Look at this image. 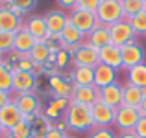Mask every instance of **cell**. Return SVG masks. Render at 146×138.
Wrapping results in <instances>:
<instances>
[{"label": "cell", "mask_w": 146, "mask_h": 138, "mask_svg": "<svg viewBox=\"0 0 146 138\" xmlns=\"http://www.w3.org/2000/svg\"><path fill=\"white\" fill-rule=\"evenodd\" d=\"M63 120L67 124L68 131H74V133H87V131L94 129L91 107L83 105V103H78V101H72V99L63 114Z\"/></svg>", "instance_id": "6da1fadb"}, {"label": "cell", "mask_w": 146, "mask_h": 138, "mask_svg": "<svg viewBox=\"0 0 146 138\" xmlns=\"http://www.w3.org/2000/svg\"><path fill=\"white\" fill-rule=\"evenodd\" d=\"M96 20L102 26H111L115 22L122 20L124 13H122V2L120 0H102L96 9Z\"/></svg>", "instance_id": "7a4b0ae2"}, {"label": "cell", "mask_w": 146, "mask_h": 138, "mask_svg": "<svg viewBox=\"0 0 146 138\" xmlns=\"http://www.w3.org/2000/svg\"><path fill=\"white\" fill-rule=\"evenodd\" d=\"M68 53H70V61H72L74 66H91V68H94L100 63L98 50L94 48V46H91L89 43H82Z\"/></svg>", "instance_id": "3957f363"}, {"label": "cell", "mask_w": 146, "mask_h": 138, "mask_svg": "<svg viewBox=\"0 0 146 138\" xmlns=\"http://www.w3.org/2000/svg\"><path fill=\"white\" fill-rule=\"evenodd\" d=\"M120 57H122V68L128 70L131 66H137V64L144 63L146 59V52L143 48V44L137 39L126 43L124 46H120Z\"/></svg>", "instance_id": "277c9868"}, {"label": "cell", "mask_w": 146, "mask_h": 138, "mask_svg": "<svg viewBox=\"0 0 146 138\" xmlns=\"http://www.w3.org/2000/svg\"><path fill=\"white\" fill-rule=\"evenodd\" d=\"M68 22H70L76 30H80V32H82L85 37L98 26L96 15H94L93 11L78 9V7H74L72 11H68Z\"/></svg>", "instance_id": "5b68a950"}, {"label": "cell", "mask_w": 146, "mask_h": 138, "mask_svg": "<svg viewBox=\"0 0 146 138\" xmlns=\"http://www.w3.org/2000/svg\"><path fill=\"white\" fill-rule=\"evenodd\" d=\"M13 101H15V105L19 107V110L22 112L24 118H30V116H35V114L43 112V103H41V98L35 94V92L15 94Z\"/></svg>", "instance_id": "8992f818"}, {"label": "cell", "mask_w": 146, "mask_h": 138, "mask_svg": "<svg viewBox=\"0 0 146 138\" xmlns=\"http://www.w3.org/2000/svg\"><path fill=\"white\" fill-rule=\"evenodd\" d=\"M141 120V112L135 107H128V105H120L117 109L115 114V127L120 129V133L124 131H133L137 125V122Z\"/></svg>", "instance_id": "52a82bcc"}, {"label": "cell", "mask_w": 146, "mask_h": 138, "mask_svg": "<svg viewBox=\"0 0 146 138\" xmlns=\"http://www.w3.org/2000/svg\"><path fill=\"white\" fill-rule=\"evenodd\" d=\"M91 114H93V124L94 129H104L109 127V125L115 124V114H117V109L106 105L104 101H94L91 105Z\"/></svg>", "instance_id": "ba28073f"}, {"label": "cell", "mask_w": 146, "mask_h": 138, "mask_svg": "<svg viewBox=\"0 0 146 138\" xmlns=\"http://www.w3.org/2000/svg\"><path fill=\"white\" fill-rule=\"evenodd\" d=\"M109 35H111V44L118 46V48L135 39L133 28L129 24V20H126V18H122V20H118V22L109 26Z\"/></svg>", "instance_id": "9c48e42d"}, {"label": "cell", "mask_w": 146, "mask_h": 138, "mask_svg": "<svg viewBox=\"0 0 146 138\" xmlns=\"http://www.w3.org/2000/svg\"><path fill=\"white\" fill-rule=\"evenodd\" d=\"M48 87H50V94L52 98H65V99H72L76 87L70 83L68 78H63L61 74H54L48 79Z\"/></svg>", "instance_id": "30bf717a"}, {"label": "cell", "mask_w": 146, "mask_h": 138, "mask_svg": "<svg viewBox=\"0 0 146 138\" xmlns=\"http://www.w3.org/2000/svg\"><path fill=\"white\" fill-rule=\"evenodd\" d=\"M37 87V78L33 72H24V70H13V94H24V92H35Z\"/></svg>", "instance_id": "8fae6325"}, {"label": "cell", "mask_w": 146, "mask_h": 138, "mask_svg": "<svg viewBox=\"0 0 146 138\" xmlns=\"http://www.w3.org/2000/svg\"><path fill=\"white\" fill-rule=\"evenodd\" d=\"M22 120H24V116H22V112L19 110V107L15 105L13 99L0 109V124H2V127L6 129V131L13 129L15 125L21 124Z\"/></svg>", "instance_id": "7c38bea8"}, {"label": "cell", "mask_w": 146, "mask_h": 138, "mask_svg": "<svg viewBox=\"0 0 146 138\" xmlns=\"http://www.w3.org/2000/svg\"><path fill=\"white\" fill-rule=\"evenodd\" d=\"M22 26H24V30L28 33H32V37L35 41H44L50 35L46 22H44V17H41V15H32V17L24 18Z\"/></svg>", "instance_id": "4fadbf2b"}, {"label": "cell", "mask_w": 146, "mask_h": 138, "mask_svg": "<svg viewBox=\"0 0 146 138\" xmlns=\"http://www.w3.org/2000/svg\"><path fill=\"white\" fill-rule=\"evenodd\" d=\"M118 81V74L115 68L107 66V64H102L98 63L94 66V87L100 90V89H106V87L113 85V83Z\"/></svg>", "instance_id": "5bb4252c"}, {"label": "cell", "mask_w": 146, "mask_h": 138, "mask_svg": "<svg viewBox=\"0 0 146 138\" xmlns=\"http://www.w3.org/2000/svg\"><path fill=\"white\" fill-rule=\"evenodd\" d=\"M122 98H124V94H122V85L118 81L113 83V85H109V87H106V89L98 90V99L104 101L106 105L113 107V109H118V107L122 105Z\"/></svg>", "instance_id": "9a60e30c"}, {"label": "cell", "mask_w": 146, "mask_h": 138, "mask_svg": "<svg viewBox=\"0 0 146 138\" xmlns=\"http://www.w3.org/2000/svg\"><path fill=\"white\" fill-rule=\"evenodd\" d=\"M59 39H61V46H63L67 52H72L76 46L85 43V35H83L80 30H76L70 22H68V24L63 28V32L59 33Z\"/></svg>", "instance_id": "2e32d148"}, {"label": "cell", "mask_w": 146, "mask_h": 138, "mask_svg": "<svg viewBox=\"0 0 146 138\" xmlns=\"http://www.w3.org/2000/svg\"><path fill=\"white\" fill-rule=\"evenodd\" d=\"M98 57L100 63L107 64V66L115 68V70H120L122 68V57H120V48L115 44H107L104 48L98 50Z\"/></svg>", "instance_id": "e0dca14e"}, {"label": "cell", "mask_w": 146, "mask_h": 138, "mask_svg": "<svg viewBox=\"0 0 146 138\" xmlns=\"http://www.w3.org/2000/svg\"><path fill=\"white\" fill-rule=\"evenodd\" d=\"M22 22L9 7L0 6V32H7V33H17L22 28Z\"/></svg>", "instance_id": "ac0fdd59"}, {"label": "cell", "mask_w": 146, "mask_h": 138, "mask_svg": "<svg viewBox=\"0 0 146 138\" xmlns=\"http://www.w3.org/2000/svg\"><path fill=\"white\" fill-rule=\"evenodd\" d=\"M44 22H46V28L52 35H59L63 32V28L68 24V13L61 9H56V11H48L44 15Z\"/></svg>", "instance_id": "d6986e66"}, {"label": "cell", "mask_w": 146, "mask_h": 138, "mask_svg": "<svg viewBox=\"0 0 146 138\" xmlns=\"http://www.w3.org/2000/svg\"><path fill=\"white\" fill-rule=\"evenodd\" d=\"M68 79L74 87L94 85V68L91 66H74L68 74Z\"/></svg>", "instance_id": "ffe728a7"}, {"label": "cell", "mask_w": 146, "mask_h": 138, "mask_svg": "<svg viewBox=\"0 0 146 138\" xmlns=\"http://www.w3.org/2000/svg\"><path fill=\"white\" fill-rule=\"evenodd\" d=\"M85 43H89L91 46H94L96 50L104 48V46L111 44V35H109V26H102L98 24L89 35L85 37Z\"/></svg>", "instance_id": "44dd1931"}, {"label": "cell", "mask_w": 146, "mask_h": 138, "mask_svg": "<svg viewBox=\"0 0 146 138\" xmlns=\"http://www.w3.org/2000/svg\"><path fill=\"white\" fill-rule=\"evenodd\" d=\"M122 94H124V98H122V105L135 107V109H139L141 101L144 99L143 89H139V87H135V85H129V83H124V85H122Z\"/></svg>", "instance_id": "7402d4cb"}, {"label": "cell", "mask_w": 146, "mask_h": 138, "mask_svg": "<svg viewBox=\"0 0 146 138\" xmlns=\"http://www.w3.org/2000/svg\"><path fill=\"white\" fill-rule=\"evenodd\" d=\"M72 101L83 103V105H93L94 101H98V89L94 85H87V87H76L74 94H72Z\"/></svg>", "instance_id": "603a6c76"}, {"label": "cell", "mask_w": 146, "mask_h": 138, "mask_svg": "<svg viewBox=\"0 0 146 138\" xmlns=\"http://www.w3.org/2000/svg\"><path fill=\"white\" fill-rule=\"evenodd\" d=\"M35 43H37V41L32 37V33H28L24 30V26H22V28L15 33L13 52H17V53H30V52H32V48L35 46Z\"/></svg>", "instance_id": "cb8c5ba5"}, {"label": "cell", "mask_w": 146, "mask_h": 138, "mask_svg": "<svg viewBox=\"0 0 146 138\" xmlns=\"http://www.w3.org/2000/svg\"><path fill=\"white\" fill-rule=\"evenodd\" d=\"M126 83L135 85L139 89H146V63L128 68L126 70Z\"/></svg>", "instance_id": "d4e9b609"}, {"label": "cell", "mask_w": 146, "mask_h": 138, "mask_svg": "<svg viewBox=\"0 0 146 138\" xmlns=\"http://www.w3.org/2000/svg\"><path fill=\"white\" fill-rule=\"evenodd\" d=\"M50 57V48L44 41H37L35 46L30 52V59L33 61V64H44Z\"/></svg>", "instance_id": "484cf974"}, {"label": "cell", "mask_w": 146, "mask_h": 138, "mask_svg": "<svg viewBox=\"0 0 146 138\" xmlns=\"http://www.w3.org/2000/svg\"><path fill=\"white\" fill-rule=\"evenodd\" d=\"M30 125H32V135L44 136V135H46V131L52 127L54 124H52V120H48L43 112H39V114H35V116L30 120Z\"/></svg>", "instance_id": "4316f807"}, {"label": "cell", "mask_w": 146, "mask_h": 138, "mask_svg": "<svg viewBox=\"0 0 146 138\" xmlns=\"http://www.w3.org/2000/svg\"><path fill=\"white\" fill-rule=\"evenodd\" d=\"M146 11V2L144 0H124L122 2V13H124V18L129 20L135 15Z\"/></svg>", "instance_id": "83f0119b"}, {"label": "cell", "mask_w": 146, "mask_h": 138, "mask_svg": "<svg viewBox=\"0 0 146 138\" xmlns=\"http://www.w3.org/2000/svg\"><path fill=\"white\" fill-rule=\"evenodd\" d=\"M15 46V33L0 32V55H9Z\"/></svg>", "instance_id": "f1b7e54d"}, {"label": "cell", "mask_w": 146, "mask_h": 138, "mask_svg": "<svg viewBox=\"0 0 146 138\" xmlns=\"http://www.w3.org/2000/svg\"><path fill=\"white\" fill-rule=\"evenodd\" d=\"M11 89H13V70L6 68L0 63V90L11 92Z\"/></svg>", "instance_id": "f546056e"}, {"label": "cell", "mask_w": 146, "mask_h": 138, "mask_svg": "<svg viewBox=\"0 0 146 138\" xmlns=\"http://www.w3.org/2000/svg\"><path fill=\"white\" fill-rule=\"evenodd\" d=\"M129 24H131V28H133L135 37L137 35H146V11L135 15L133 18H129Z\"/></svg>", "instance_id": "4dcf8cb0"}, {"label": "cell", "mask_w": 146, "mask_h": 138, "mask_svg": "<svg viewBox=\"0 0 146 138\" xmlns=\"http://www.w3.org/2000/svg\"><path fill=\"white\" fill-rule=\"evenodd\" d=\"M7 133H9L11 136H15V138H30V136H32V125H30V122L22 120L21 124H17L13 129H9Z\"/></svg>", "instance_id": "1f68e13d"}, {"label": "cell", "mask_w": 146, "mask_h": 138, "mask_svg": "<svg viewBox=\"0 0 146 138\" xmlns=\"http://www.w3.org/2000/svg\"><path fill=\"white\" fill-rule=\"evenodd\" d=\"M68 63H72V61H70V53H68L65 48H61L59 52L56 53V61H54V64H56V68H61V70H63V68L68 66Z\"/></svg>", "instance_id": "d6a6232c"}, {"label": "cell", "mask_w": 146, "mask_h": 138, "mask_svg": "<svg viewBox=\"0 0 146 138\" xmlns=\"http://www.w3.org/2000/svg\"><path fill=\"white\" fill-rule=\"evenodd\" d=\"M100 2H102V0H78V2H76V7H78V9H85V11L96 13Z\"/></svg>", "instance_id": "836d02e7"}, {"label": "cell", "mask_w": 146, "mask_h": 138, "mask_svg": "<svg viewBox=\"0 0 146 138\" xmlns=\"http://www.w3.org/2000/svg\"><path fill=\"white\" fill-rule=\"evenodd\" d=\"M68 103H70V99H65V98H52V99H50V103H48V105L52 107V109H56L57 112L65 114V110H67Z\"/></svg>", "instance_id": "e575fe53"}, {"label": "cell", "mask_w": 146, "mask_h": 138, "mask_svg": "<svg viewBox=\"0 0 146 138\" xmlns=\"http://www.w3.org/2000/svg\"><path fill=\"white\" fill-rule=\"evenodd\" d=\"M89 138H117V135L109 127H104V129H93Z\"/></svg>", "instance_id": "d590c367"}, {"label": "cell", "mask_w": 146, "mask_h": 138, "mask_svg": "<svg viewBox=\"0 0 146 138\" xmlns=\"http://www.w3.org/2000/svg\"><path fill=\"white\" fill-rule=\"evenodd\" d=\"M11 4L13 6H17V7H21L22 11H32V9H35V6H37V0H11Z\"/></svg>", "instance_id": "8d00e7d4"}, {"label": "cell", "mask_w": 146, "mask_h": 138, "mask_svg": "<svg viewBox=\"0 0 146 138\" xmlns=\"http://www.w3.org/2000/svg\"><path fill=\"white\" fill-rule=\"evenodd\" d=\"M133 133H135L139 138H146V116H141V120L137 122Z\"/></svg>", "instance_id": "74e56055"}, {"label": "cell", "mask_w": 146, "mask_h": 138, "mask_svg": "<svg viewBox=\"0 0 146 138\" xmlns=\"http://www.w3.org/2000/svg\"><path fill=\"white\" fill-rule=\"evenodd\" d=\"M65 136H67V133L59 131L56 125H52V127L46 131V135H44V138H65Z\"/></svg>", "instance_id": "f35d334b"}, {"label": "cell", "mask_w": 146, "mask_h": 138, "mask_svg": "<svg viewBox=\"0 0 146 138\" xmlns=\"http://www.w3.org/2000/svg\"><path fill=\"white\" fill-rule=\"evenodd\" d=\"M57 4L61 6V9H68V11H72L76 7V2L78 0H56Z\"/></svg>", "instance_id": "ab89813d"}, {"label": "cell", "mask_w": 146, "mask_h": 138, "mask_svg": "<svg viewBox=\"0 0 146 138\" xmlns=\"http://www.w3.org/2000/svg\"><path fill=\"white\" fill-rule=\"evenodd\" d=\"M11 92H4V90H0V109H2L6 103H9L11 101Z\"/></svg>", "instance_id": "60d3db41"}, {"label": "cell", "mask_w": 146, "mask_h": 138, "mask_svg": "<svg viewBox=\"0 0 146 138\" xmlns=\"http://www.w3.org/2000/svg\"><path fill=\"white\" fill-rule=\"evenodd\" d=\"M9 9H11V11H13V13H15V15H17V17H19V18H21V20H24V17H26V11H22V9H21V7H17V6H13V4H11V6H9Z\"/></svg>", "instance_id": "b9f144b4"}, {"label": "cell", "mask_w": 146, "mask_h": 138, "mask_svg": "<svg viewBox=\"0 0 146 138\" xmlns=\"http://www.w3.org/2000/svg\"><path fill=\"white\" fill-rule=\"evenodd\" d=\"M117 138H139V136H137L133 131H124V133H120Z\"/></svg>", "instance_id": "7bdbcfd3"}, {"label": "cell", "mask_w": 146, "mask_h": 138, "mask_svg": "<svg viewBox=\"0 0 146 138\" xmlns=\"http://www.w3.org/2000/svg\"><path fill=\"white\" fill-rule=\"evenodd\" d=\"M54 125H56V127L59 129V131H63V133H67V131H68V127H67V124H65V120H61V122H56Z\"/></svg>", "instance_id": "ee69618b"}, {"label": "cell", "mask_w": 146, "mask_h": 138, "mask_svg": "<svg viewBox=\"0 0 146 138\" xmlns=\"http://www.w3.org/2000/svg\"><path fill=\"white\" fill-rule=\"evenodd\" d=\"M139 112H141V116H146V98L141 101V105H139Z\"/></svg>", "instance_id": "f6af8a7d"}, {"label": "cell", "mask_w": 146, "mask_h": 138, "mask_svg": "<svg viewBox=\"0 0 146 138\" xmlns=\"http://www.w3.org/2000/svg\"><path fill=\"white\" fill-rule=\"evenodd\" d=\"M4 133H6V129H4V127H2V124H0V138L4 136Z\"/></svg>", "instance_id": "bcb514c9"}, {"label": "cell", "mask_w": 146, "mask_h": 138, "mask_svg": "<svg viewBox=\"0 0 146 138\" xmlns=\"http://www.w3.org/2000/svg\"><path fill=\"white\" fill-rule=\"evenodd\" d=\"M2 138H15V136H11V135H9V133H7V131H6V133H4V136H2Z\"/></svg>", "instance_id": "7dc6e473"}, {"label": "cell", "mask_w": 146, "mask_h": 138, "mask_svg": "<svg viewBox=\"0 0 146 138\" xmlns=\"http://www.w3.org/2000/svg\"><path fill=\"white\" fill-rule=\"evenodd\" d=\"M65 138H74V136H70V135H67V136H65Z\"/></svg>", "instance_id": "c3c4849f"}, {"label": "cell", "mask_w": 146, "mask_h": 138, "mask_svg": "<svg viewBox=\"0 0 146 138\" xmlns=\"http://www.w3.org/2000/svg\"><path fill=\"white\" fill-rule=\"evenodd\" d=\"M0 61H2V55H0Z\"/></svg>", "instance_id": "681fc988"}, {"label": "cell", "mask_w": 146, "mask_h": 138, "mask_svg": "<svg viewBox=\"0 0 146 138\" xmlns=\"http://www.w3.org/2000/svg\"><path fill=\"white\" fill-rule=\"evenodd\" d=\"M120 2H124V0H120Z\"/></svg>", "instance_id": "f907efd6"}, {"label": "cell", "mask_w": 146, "mask_h": 138, "mask_svg": "<svg viewBox=\"0 0 146 138\" xmlns=\"http://www.w3.org/2000/svg\"><path fill=\"white\" fill-rule=\"evenodd\" d=\"M0 2H2V0H0Z\"/></svg>", "instance_id": "816d5d0a"}, {"label": "cell", "mask_w": 146, "mask_h": 138, "mask_svg": "<svg viewBox=\"0 0 146 138\" xmlns=\"http://www.w3.org/2000/svg\"><path fill=\"white\" fill-rule=\"evenodd\" d=\"M144 2H146V0H144Z\"/></svg>", "instance_id": "f5cc1de1"}]
</instances>
